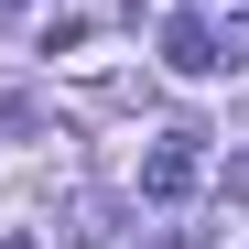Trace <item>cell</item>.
<instances>
[{"label": "cell", "instance_id": "3", "mask_svg": "<svg viewBox=\"0 0 249 249\" xmlns=\"http://www.w3.org/2000/svg\"><path fill=\"white\" fill-rule=\"evenodd\" d=\"M0 249H44V238H0Z\"/></svg>", "mask_w": 249, "mask_h": 249}, {"label": "cell", "instance_id": "4", "mask_svg": "<svg viewBox=\"0 0 249 249\" xmlns=\"http://www.w3.org/2000/svg\"><path fill=\"white\" fill-rule=\"evenodd\" d=\"M0 11H22V0H0Z\"/></svg>", "mask_w": 249, "mask_h": 249}, {"label": "cell", "instance_id": "1", "mask_svg": "<svg viewBox=\"0 0 249 249\" xmlns=\"http://www.w3.org/2000/svg\"><path fill=\"white\" fill-rule=\"evenodd\" d=\"M238 54H249V33H238V22L217 33L206 11H184L174 33H162V65H174V76H217V65H238Z\"/></svg>", "mask_w": 249, "mask_h": 249}, {"label": "cell", "instance_id": "2", "mask_svg": "<svg viewBox=\"0 0 249 249\" xmlns=\"http://www.w3.org/2000/svg\"><path fill=\"white\" fill-rule=\"evenodd\" d=\"M195 184H206V141H195V130H162V141L141 152V195H152V206H184Z\"/></svg>", "mask_w": 249, "mask_h": 249}]
</instances>
